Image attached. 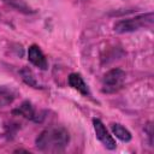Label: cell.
<instances>
[{
	"label": "cell",
	"mask_w": 154,
	"mask_h": 154,
	"mask_svg": "<svg viewBox=\"0 0 154 154\" xmlns=\"http://www.w3.org/2000/svg\"><path fill=\"white\" fill-rule=\"evenodd\" d=\"M70 142L69 131L63 126H49L36 138V147L41 152L57 153L65 149Z\"/></svg>",
	"instance_id": "cell-1"
},
{
	"label": "cell",
	"mask_w": 154,
	"mask_h": 154,
	"mask_svg": "<svg viewBox=\"0 0 154 154\" xmlns=\"http://www.w3.org/2000/svg\"><path fill=\"white\" fill-rule=\"evenodd\" d=\"M153 20H154L153 12L143 13L132 18L122 19L114 24V31L119 34H125V32H132V31L140 30L142 28H152Z\"/></svg>",
	"instance_id": "cell-2"
},
{
	"label": "cell",
	"mask_w": 154,
	"mask_h": 154,
	"mask_svg": "<svg viewBox=\"0 0 154 154\" xmlns=\"http://www.w3.org/2000/svg\"><path fill=\"white\" fill-rule=\"evenodd\" d=\"M126 73L122 69H112L105 73L102 78V91L106 94H112L120 90L124 85Z\"/></svg>",
	"instance_id": "cell-3"
},
{
	"label": "cell",
	"mask_w": 154,
	"mask_h": 154,
	"mask_svg": "<svg viewBox=\"0 0 154 154\" xmlns=\"http://www.w3.org/2000/svg\"><path fill=\"white\" fill-rule=\"evenodd\" d=\"M93 126H94V131H95V135L97 137V140L109 150H113L116 149L117 147V143H116V140L112 137V135L108 132V130L106 129V126L103 125V123L97 119V118H94L93 119Z\"/></svg>",
	"instance_id": "cell-4"
},
{
	"label": "cell",
	"mask_w": 154,
	"mask_h": 154,
	"mask_svg": "<svg viewBox=\"0 0 154 154\" xmlns=\"http://www.w3.org/2000/svg\"><path fill=\"white\" fill-rule=\"evenodd\" d=\"M28 59L32 65H35L40 70H47V67H48V61H47L43 52L41 51V48L37 45H32L29 47Z\"/></svg>",
	"instance_id": "cell-5"
},
{
	"label": "cell",
	"mask_w": 154,
	"mask_h": 154,
	"mask_svg": "<svg viewBox=\"0 0 154 154\" xmlns=\"http://www.w3.org/2000/svg\"><path fill=\"white\" fill-rule=\"evenodd\" d=\"M67 82H69L70 87H72L77 91H79L82 95L90 96V90H89L87 83L84 82V79L82 78V76L79 73H71L67 78Z\"/></svg>",
	"instance_id": "cell-6"
},
{
	"label": "cell",
	"mask_w": 154,
	"mask_h": 154,
	"mask_svg": "<svg viewBox=\"0 0 154 154\" xmlns=\"http://www.w3.org/2000/svg\"><path fill=\"white\" fill-rule=\"evenodd\" d=\"M13 114L17 116H22L29 120H34V122H40V118L37 116L36 109L34 108V106L29 102V101H24L18 108H16L13 111Z\"/></svg>",
	"instance_id": "cell-7"
},
{
	"label": "cell",
	"mask_w": 154,
	"mask_h": 154,
	"mask_svg": "<svg viewBox=\"0 0 154 154\" xmlns=\"http://www.w3.org/2000/svg\"><path fill=\"white\" fill-rule=\"evenodd\" d=\"M111 129H112L113 134L116 135V137L119 138L120 141H123V142H129V141H131V137H132V136H131L130 131H129L125 126H123L122 124L114 123V124L111 125Z\"/></svg>",
	"instance_id": "cell-8"
},
{
	"label": "cell",
	"mask_w": 154,
	"mask_h": 154,
	"mask_svg": "<svg viewBox=\"0 0 154 154\" xmlns=\"http://www.w3.org/2000/svg\"><path fill=\"white\" fill-rule=\"evenodd\" d=\"M20 76H22V78H23V81L28 84V85H30V87H32V88H41V85L38 84V82H37V79H36V77H35V75H34V72L29 69V67H24V69H22L20 70Z\"/></svg>",
	"instance_id": "cell-9"
},
{
	"label": "cell",
	"mask_w": 154,
	"mask_h": 154,
	"mask_svg": "<svg viewBox=\"0 0 154 154\" xmlns=\"http://www.w3.org/2000/svg\"><path fill=\"white\" fill-rule=\"evenodd\" d=\"M14 97H16V95L11 89H8L6 87H0V107L11 105L13 102Z\"/></svg>",
	"instance_id": "cell-10"
},
{
	"label": "cell",
	"mask_w": 154,
	"mask_h": 154,
	"mask_svg": "<svg viewBox=\"0 0 154 154\" xmlns=\"http://www.w3.org/2000/svg\"><path fill=\"white\" fill-rule=\"evenodd\" d=\"M2 1L19 12H23V13H32L34 12L30 8V6L26 4L25 0H2Z\"/></svg>",
	"instance_id": "cell-11"
}]
</instances>
